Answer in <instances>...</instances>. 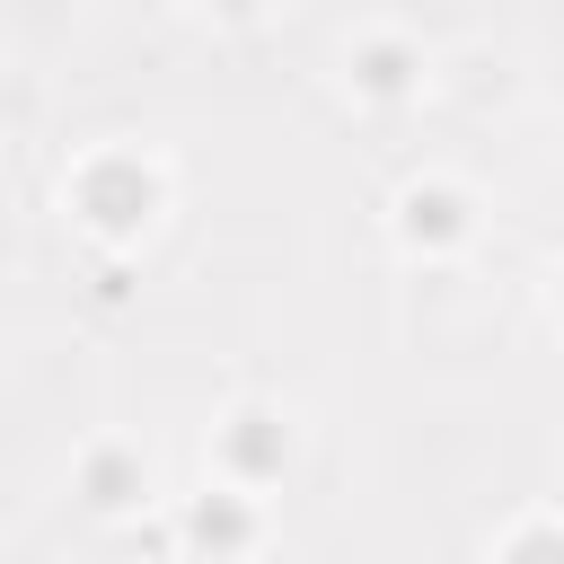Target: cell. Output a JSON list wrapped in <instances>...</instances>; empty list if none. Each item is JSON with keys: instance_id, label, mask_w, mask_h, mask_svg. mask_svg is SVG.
<instances>
[{"instance_id": "obj_6", "label": "cell", "mask_w": 564, "mask_h": 564, "mask_svg": "<svg viewBox=\"0 0 564 564\" xmlns=\"http://www.w3.org/2000/svg\"><path fill=\"white\" fill-rule=\"evenodd\" d=\"M502 564H564V529H529V538H520Z\"/></svg>"}, {"instance_id": "obj_7", "label": "cell", "mask_w": 564, "mask_h": 564, "mask_svg": "<svg viewBox=\"0 0 564 564\" xmlns=\"http://www.w3.org/2000/svg\"><path fill=\"white\" fill-rule=\"evenodd\" d=\"M88 485H97V502H132V467H123V458H97Z\"/></svg>"}, {"instance_id": "obj_2", "label": "cell", "mask_w": 564, "mask_h": 564, "mask_svg": "<svg viewBox=\"0 0 564 564\" xmlns=\"http://www.w3.org/2000/svg\"><path fill=\"white\" fill-rule=\"evenodd\" d=\"M194 538H203L212 555H229V546H247V502H229V494H212V502H194Z\"/></svg>"}, {"instance_id": "obj_1", "label": "cell", "mask_w": 564, "mask_h": 564, "mask_svg": "<svg viewBox=\"0 0 564 564\" xmlns=\"http://www.w3.org/2000/svg\"><path fill=\"white\" fill-rule=\"evenodd\" d=\"M88 212H97L106 229H132V220L150 212V176H141V167H97V176H88Z\"/></svg>"}, {"instance_id": "obj_5", "label": "cell", "mask_w": 564, "mask_h": 564, "mask_svg": "<svg viewBox=\"0 0 564 564\" xmlns=\"http://www.w3.org/2000/svg\"><path fill=\"white\" fill-rule=\"evenodd\" d=\"M361 88H405V53H397V44L361 53Z\"/></svg>"}, {"instance_id": "obj_3", "label": "cell", "mask_w": 564, "mask_h": 564, "mask_svg": "<svg viewBox=\"0 0 564 564\" xmlns=\"http://www.w3.org/2000/svg\"><path fill=\"white\" fill-rule=\"evenodd\" d=\"M405 229H414V238H449V229H458V194H414V203H405Z\"/></svg>"}, {"instance_id": "obj_4", "label": "cell", "mask_w": 564, "mask_h": 564, "mask_svg": "<svg viewBox=\"0 0 564 564\" xmlns=\"http://www.w3.org/2000/svg\"><path fill=\"white\" fill-rule=\"evenodd\" d=\"M229 449H238V467H273V458H282V432H273V423H256V414H247V432H238V441H229Z\"/></svg>"}]
</instances>
